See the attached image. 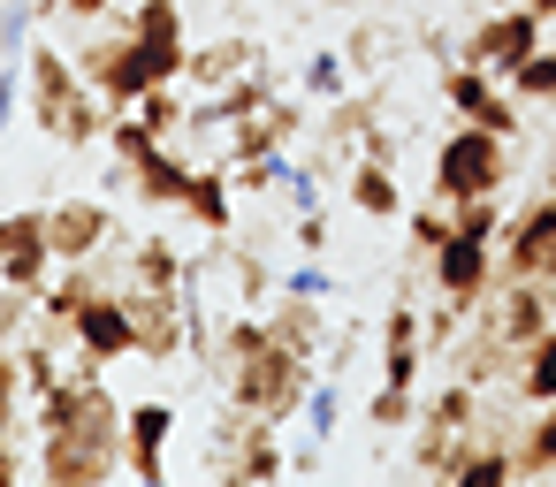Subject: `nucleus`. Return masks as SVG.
Returning a JSON list of instances; mask_svg holds the SVG:
<instances>
[{"label":"nucleus","instance_id":"f257e3e1","mask_svg":"<svg viewBox=\"0 0 556 487\" xmlns=\"http://www.w3.org/2000/svg\"><path fill=\"white\" fill-rule=\"evenodd\" d=\"M39 457L31 479H62V487H92L123 472V403L108 396L100 373H70L62 388L39 396Z\"/></svg>","mask_w":556,"mask_h":487},{"label":"nucleus","instance_id":"f03ea898","mask_svg":"<svg viewBox=\"0 0 556 487\" xmlns=\"http://www.w3.org/2000/svg\"><path fill=\"white\" fill-rule=\"evenodd\" d=\"M184 62H191V47H168V39H146V31H108V39H92V47L77 54L85 85H92L115 115L138 107L153 85H184Z\"/></svg>","mask_w":556,"mask_h":487},{"label":"nucleus","instance_id":"7ed1b4c3","mask_svg":"<svg viewBox=\"0 0 556 487\" xmlns=\"http://www.w3.org/2000/svg\"><path fill=\"white\" fill-rule=\"evenodd\" d=\"M305 388H313V358L282 350L275 328H267L260 350H244V358L222 366V403H237V411H252V419H275V426L305 411Z\"/></svg>","mask_w":556,"mask_h":487},{"label":"nucleus","instance_id":"20e7f679","mask_svg":"<svg viewBox=\"0 0 556 487\" xmlns=\"http://www.w3.org/2000/svg\"><path fill=\"white\" fill-rule=\"evenodd\" d=\"M31 107H39V130H54L62 145H92L115 115L62 47H31Z\"/></svg>","mask_w":556,"mask_h":487},{"label":"nucleus","instance_id":"39448f33","mask_svg":"<svg viewBox=\"0 0 556 487\" xmlns=\"http://www.w3.org/2000/svg\"><path fill=\"white\" fill-rule=\"evenodd\" d=\"M503 183H510V138L465 123L434 145V198H450V206L457 198H503Z\"/></svg>","mask_w":556,"mask_h":487},{"label":"nucleus","instance_id":"423d86ee","mask_svg":"<svg viewBox=\"0 0 556 487\" xmlns=\"http://www.w3.org/2000/svg\"><path fill=\"white\" fill-rule=\"evenodd\" d=\"M442 100L457 107V123H480V130H495V138H518V92H503V77L495 69H480V62H450L442 69Z\"/></svg>","mask_w":556,"mask_h":487},{"label":"nucleus","instance_id":"0eeeda50","mask_svg":"<svg viewBox=\"0 0 556 487\" xmlns=\"http://www.w3.org/2000/svg\"><path fill=\"white\" fill-rule=\"evenodd\" d=\"M488 282H495V236H480V229H450V244L434 252V290H442V305L480 312Z\"/></svg>","mask_w":556,"mask_h":487},{"label":"nucleus","instance_id":"6e6552de","mask_svg":"<svg viewBox=\"0 0 556 487\" xmlns=\"http://www.w3.org/2000/svg\"><path fill=\"white\" fill-rule=\"evenodd\" d=\"M70 335H77V350H85L92 366L138 358V320H130V297H123V290H92V297L70 312Z\"/></svg>","mask_w":556,"mask_h":487},{"label":"nucleus","instance_id":"1a4fd4ad","mask_svg":"<svg viewBox=\"0 0 556 487\" xmlns=\"http://www.w3.org/2000/svg\"><path fill=\"white\" fill-rule=\"evenodd\" d=\"M548 252H556V191L533 198L518 221L495 229V282H526V274H541Z\"/></svg>","mask_w":556,"mask_h":487},{"label":"nucleus","instance_id":"9d476101","mask_svg":"<svg viewBox=\"0 0 556 487\" xmlns=\"http://www.w3.org/2000/svg\"><path fill=\"white\" fill-rule=\"evenodd\" d=\"M533 47H541V16L518 0V9H503V16H488V24H472V31H465V54H457V62H480V69L510 77Z\"/></svg>","mask_w":556,"mask_h":487},{"label":"nucleus","instance_id":"9b49d317","mask_svg":"<svg viewBox=\"0 0 556 487\" xmlns=\"http://www.w3.org/2000/svg\"><path fill=\"white\" fill-rule=\"evenodd\" d=\"M130 320H138V358H176L191 350V328H184V290H146L130 282Z\"/></svg>","mask_w":556,"mask_h":487},{"label":"nucleus","instance_id":"f8f14e48","mask_svg":"<svg viewBox=\"0 0 556 487\" xmlns=\"http://www.w3.org/2000/svg\"><path fill=\"white\" fill-rule=\"evenodd\" d=\"M168 434H176V411L168 403H130L123 411V472L130 479H161V457H168Z\"/></svg>","mask_w":556,"mask_h":487},{"label":"nucleus","instance_id":"ddd939ff","mask_svg":"<svg viewBox=\"0 0 556 487\" xmlns=\"http://www.w3.org/2000/svg\"><path fill=\"white\" fill-rule=\"evenodd\" d=\"M47 244H54V259H92L100 244H108V206L100 198H62L54 214H47Z\"/></svg>","mask_w":556,"mask_h":487},{"label":"nucleus","instance_id":"4468645a","mask_svg":"<svg viewBox=\"0 0 556 487\" xmlns=\"http://www.w3.org/2000/svg\"><path fill=\"white\" fill-rule=\"evenodd\" d=\"M115 176H123V183H138V198H146V206H184V191H191V168L168 153V138H161V145H146L138 161H115Z\"/></svg>","mask_w":556,"mask_h":487},{"label":"nucleus","instance_id":"2eb2a0df","mask_svg":"<svg viewBox=\"0 0 556 487\" xmlns=\"http://www.w3.org/2000/svg\"><path fill=\"white\" fill-rule=\"evenodd\" d=\"M267 328H275V343H282V350H298V358H328L336 343H351V328L336 335V328L320 320V305H313V297H282V305L267 312Z\"/></svg>","mask_w":556,"mask_h":487},{"label":"nucleus","instance_id":"dca6fc26","mask_svg":"<svg viewBox=\"0 0 556 487\" xmlns=\"http://www.w3.org/2000/svg\"><path fill=\"white\" fill-rule=\"evenodd\" d=\"M556 320H548V282L541 274H526V282H503V312H495V335L510 343V350H526L533 335H548Z\"/></svg>","mask_w":556,"mask_h":487},{"label":"nucleus","instance_id":"f3484780","mask_svg":"<svg viewBox=\"0 0 556 487\" xmlns=\"http://www.w3.org/2000/svg\"><path fill=\"white\" fill-rule=\"evenodd\" d=\"M343 198L358 206V214H374V221H404V191H396V168L389 161H351L343 168Z\"/></svg>","mask_w":556,"mask_h":487},{"label":"nucleus","instance_id":"a211bd4d","mask_svg":"<svg viewBox=\"0 0 556 487\" xmlns=\"http://www.w3.org/2000/svg\"><path fill=\"white\" fill-rule=\"evenodd\" d=\"M184 214H191L206 236H229V221H237V206H229V161H214V168H191Z\"/></svg>","mask_w":556,"mask_h":487},{"label":"nucleus","instance_id":"6ab92c4d","mask_svg":"<svg viewBox=\"0 0 556 487\" xmlns=\"http://www.w3.org/2000/svg\"><path fill=\"white\" fill-rule=\"evenodd\" d=\"M244 69H260V47H252V39H222V47H199V54L184 62V85H191V92H214V85H229V77H244Z\"/></svg>","mask_w":556,"mask_h":487},{"label":"nucleus","instance_id":"aec40b11","mask_svg":"<svg viewBox=\"0 0 556 487\" xmlns=\"http://www.w3.org/2000/svg\"><path fill=\"white\" fill-rule=\"evenodd\" d=\"M450 479H457V487H503V479H518V449H495V441L472 434V441L457 449Z\"/></svg>","mask_w":556,"mask_h":487},{"label":"nucleus","instance_id":"412c9836","mask_svg":"<svg viewBox=\"0 0 556 487\" xmlns=\"http://www.w3.org/2000/svg\"><path fill=\"white\" fill-rule=\"evenodd\" d=\"M510 381H518L526 411H533V403H556V328H548V335H533V343L518 350V373H510Z\"/></svg>","mask_w":556,"mask_h":487},{"label":"nucleus","instance_id":"4be33fe9","mask_svg":"<svg viewBox=\"0 0 556 487\" xmlns=\"http://www.w3.org/2000/svg\"><path fill=\"white\" fill-rule=\"evenodd\" d=\"M556 472V403H533V426L518 441V479H548Z\"/></svg>","mask_w":556,"mask_h":487},{"label":"nucleus","instance_id":"5701e85b","mask_svg":"<svg viewBox=\"0 0 556 487\" xmlns=\"http://www.w3.org/2000/svg\"><path fill=\"white\" fill-rule=\"evenodd\" d=\"M336 426H343V381L313 373V388H305V441H336Z\"/></svg>","mask_w":556,"mask_h":487},{"label":"nucleus","instance_id":"b1692460","mask_svg":"<svg viewBox=\"0 0 556 487\" xmlns=\"http://www.w3.org/2000/svg\"><path fill=\"white\" fill-rule=\"evenodd\" d=\"M472 419H480V396H472V381H465V373H457V381H442V388H434V403H427V426L472 434Z\"/></svg>","mask_w":556,"mask_h":487},{"label":"nucleus","instance_id":"393cba45","mask_svg":"<svg viewBox=\"0 0 556 487\" xmlns=\"http://www.w3.org/2000/svg\"><path fill=\"white\" fill-rule=\"evenodd\" d=\"M503 85H510L518 100H533V107H556V54H548V47H533V54H526Z\"/></svg>","mask_w":556,"mask_h":487},{"label":"nucleus","instance_id":"a878e982","mask_svg":"<svg viewBox=\"0 0 556 487\" xmlns=\"http://www.w3.org/2000/svg\"><path fill=\"white\" fill-rule=\"evenodd\" d=\"M450 229H457L450 198H434V206H404V236H412L419 252H442V244H450Z\"/></svg>","mask_w":556,"mask_h":487},{"label":"nucleus","instance_id":"bb28decb","mask_svg":"<svg viewBox=\"0 0 556 487\" xmlns=\"http://www.w3.org/2000/svg\"><path fill=\"white\" fill-rule=\"evenodd\" d=\"M24 100H31V54H0V130H16Z\"/></svg>","mask_w":556,"mask_h":487},{"label":"nucleus","instance_id":"cd10ccee","mask_svg":"<svg viewBox=\"0 0 556 487\" xmlns=\"http://www.w3.org/2000/svg\"><path fill=\"white\" fill-rule=\"evenodd\" d=\"M305 92H313V100H343V92H351V54L320 47V54L305 62Z\"/></svg>","mask_w":556,"mask_h":487},{"label":"nucleus","instance_id":"c85d7f7f","mask_svg":"<svg viewBox=\"0 0 556 487\" xmlns=\"http://www.w3.org/2000/svg\"><path fill=\"white\" fill-rule=\"evenodd\" d=\"M138 115H146V123H153L161 138H184V123H191V100H184L176 85H153V92L138 100Z\"/></svg>","mask_w":556,"mask_h":487},{"label":"nucleus","instance_id":"c756f323","mask_svg":"<svg viewBox=\"0 0 556 487\" xmlns=\"http://www.w3.org/2000/svg\"><path fill=\"white\" fill-rule=\"evenodd\" d=\"M39 0H0V54H31V31H39Z\"/></svg>","mask_w":556,"mask_h":487},{"label":"nucleus","instance_id":"7c9ffc66","mask_svg":"<svg viewBox=\"0 0 556 487\" xmlns=\"http://www.w3.org/2000/svg\"><path fill=\"white\" fill-rule=\"evenodd\" d=\"M275 290H282V297H313V305H328V297H336V274H328V267L305 252V259H298V267L275 282Z\"/></svg>","mask_w":556,"mask_h":487},{"label":"nucleus","instance_id":"2f4dec72","mask_svg":"<svg viewBox=\"0 0 556 487\" xmlns=\"http://www.w3.org/2000/svg\"><path fill=\"white\" fill-rule=\"evenodd\" d=\"M366 419H374L381 434H404V426L419 419V403H412V388H389V381H381V388H374V403H366Z\"/></svg>","mask_w":556,"mask_h":487},{"label":"nucleus","instance_id":"473e14b6","mask_svg":"<svg viewBox=\"0 0 556 487\" xmlns=\"http://www.w3.org/2000/svg\"><path fill=\"white\" fill-rule=\"evenodd\" d=\"M381 381L389 388H419V343H381Z\"/></svg>","mask_w":556,"mask_h":487},{"label":"nucleus","instance_id":"72a5a7b5","mask_svg":"<svg viewBox=\"0 0 556 487\" xmlns=\"http://www.w3.org/2000/svg\"><path fill=\"white\" fill-rule=\"evenodd\" d=\"M47 236V214H9L0 221V252H16V244H39Z\"/></svg>","mask_w":556,"mask_h":487},{"label":"nucleus","instance_id":"f704fd0d","mask_svg":"<svg viewBox=\"0 0 556 487\" xmlns=\"http://www.w3.org/2000/svg\"><path fill=\"white\" fill-rule=\"evenodd\" d=\"M290 244H298V252H328V214H320V206H305V214H298V229H290Z\"/></svg>","mask_w":556,"mask_h":487},{"label":"nucleus","instance_id":"c9c22d12","mask_svg":"<svg viewBox=\"0 0 556 487\" xmlns=\"http://www.w3.org/2000/svg\"><path fill=\"white\" fill-rule=\"evenodd\" d=\"M16 396H24V366H16V358H0V426L16 419Z\"/></svg>","mask_w":556,"mask_h":487},{"label":"nucleus","instance_id":"e433bc0d","mask_svg":"<svg viewBox=\"0 0 556 487\" xmlns=\"http://www.w3.org/2000/svg\"><path fill=\"white\" fill-rule=\"evenodd\" d=\"M9 479H31V457H16L9 426H0V487H9Z\"/></svg>","mask_w":556,"mask_h":487},{"label":"nucleus","instance_id":"4c0bfd02","mask_svg":"<svg viewBox=\"0 0 556 487\" xmlns=\"http://www.w3.org/2000/svg\"><path fill=\"white\" fill-rule=\"evenodd\" d=\"M108 9H115V0H70L62 16H108Z\"/></svg>","mask_w":556,"mask_h":487},{"label":"nucleus","instance_id":"58836bf2","mask_svg":"<svg viewBox=\"0 0 556 487\" xmlns=\"http://www.w3.org/2000/svg\"><path fill=\"white\" fill-rule=\"evenodd\" d=\"M526 9H533L541 24H556V0H526Z\"/></svg>","mask_w":556,"mask_h":487},{"label":"nucleus","instance_id":"ea45409f","mask_svg":"<svg viewBox=\"0 0 556 487\" xmlns=\"http://www.w3.org/2000/svg\"><path fill=\"white\" fill-rule=\"evenodd\" d=\"M541 282H548V290H556V252H548V267H541Z\"/></svg>","mask_w":556,"mask_h":487},{"label":"nucleus","instance_id":"a19ab883","mask_svg":"<svg viewBox=\"0 0 556 487\" xmlns=\"http://www.w3.org/2000/svg\"><path fill=\"white\" fill-rule=\"evenodd\" d=\"M39 9H47V16H62V9H70V0H39Z\"/></svg>","mask_w":556,"mask_h":487}]
</instances>
